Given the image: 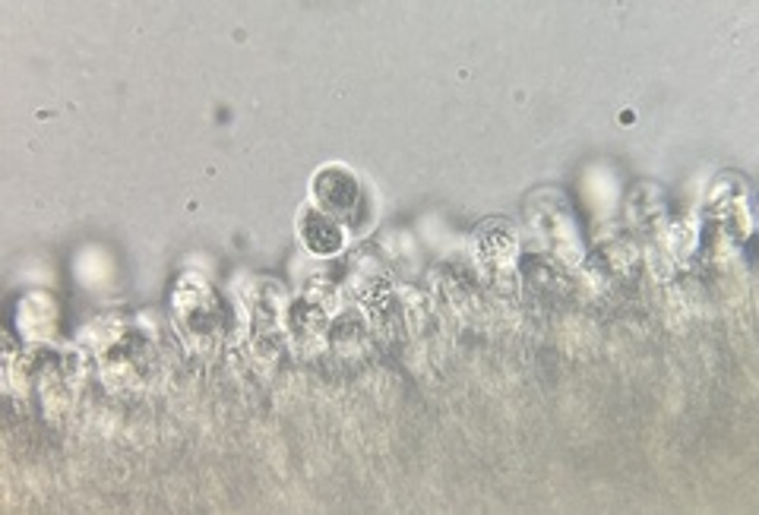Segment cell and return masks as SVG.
Here are the masks:
<instances>
[{
	"label": "cell",
	"mask_w": 759,
	"mask_h": 515,
	"mask_svg": "<svg viewBox=\"0 0 759 515\" xmlns=\"http://www.w3.org/2000/svg\"><path fill=\"white\" fill-rule=\"evenodd\" d=\"M313 200L335 222H355L361 212V184L342 164H327L313 174Z\"/></svg>",
	"instance_id": "6da1fadb"
},
{
	"label": "cell",
	"mask_w": 759,
	"mask_h": 515,
	"mask_svg": "<svg viewBox=\"0 0 759 515\" xmlns=\"http://www.w3.org/2000/svg\"><path fill=\"white\" fill-rule=\"evenodd\" d=\"M301 240L317 257H335L342 250L345 235H342V225L330 218L327 212L304 210L301 212Z\"/></svg>",
	"instance_id": "7a4b0ae2"
},
{
	"label": "cell",
	"mask_w": 759,
	"mask_h": 515,
	"mask_svg": "<svg viewBox=\"0 0 759 515\" xmlns=\"http://www.w3.org/2000/svg\"><path fill=\"white\" fill-rule=\"evenodd\" d=\"M494 232L498 235H491V225L478 228V259L488 269L506 266V262H513V257H516V235H513V228L503 225V222H494Z\"/></svg>",
	"instance_id": "3957f363"
},
{
	"label": "cell",
	"mask_w": 759,
	"mask_h": 515,
	"mask_svg": "<svg viewBox=\"0 0 759 515\" xmlns=\"http://www.w3.org/2000/svg\"><path fill=\"white\" fill-rule=\"evenodd\" d=\"M203 288H206V285H203ZM203 288H196V294H193V301H190V298H188V291H181V298L174 294V301H178V304L193 307V310H200V298H203ZM193 310H181V316H184V320H193V316H196ZM215 310H218V304H215V301H210V304L203 307V326L196 323V329H193L196 335H200V332H203V335H210V329H213L215 316H218Z\"/></svg>",
	"instance_id": "277c9868"
}]
</instances>
